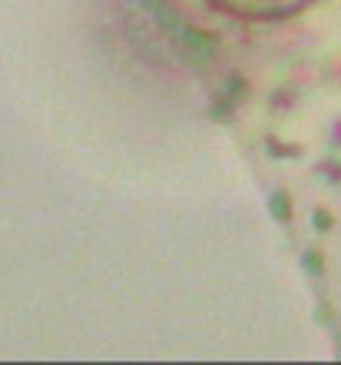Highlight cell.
I'll return each mask as SVG.
<instances>
[{
  "instance_id": "cell-1",
  "label": "cell",
  "mask_w": 341,
  "mask_h": 365,
  "mask_svg": "<svg viewBox=\"0 0 341 365\" xmlns=\"http://www.w3.org/2000/svg\"><path fill=\"white\" fill-rule=\"evenodd\" d=\"M209 4L242 20H282L312 7L315 0H209Z\"/></svg>"
}]
</instances>
